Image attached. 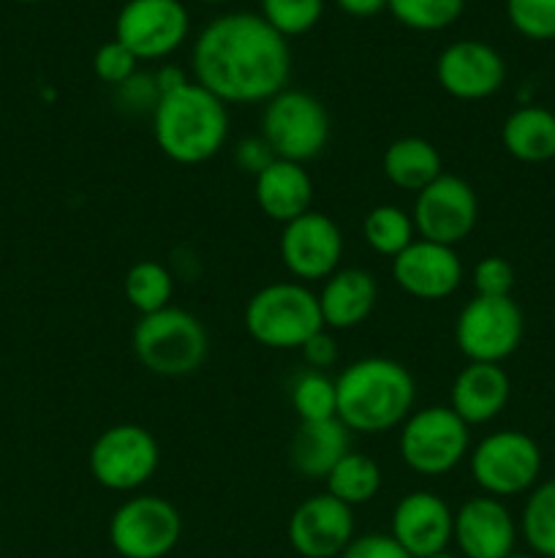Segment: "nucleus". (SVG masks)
Returning a JSON list of instances; mask_svg holds the SVG:
<instances>
[{"label":"nucleus","mask_w":555,"mask_h":558,"mask_svg":"<svg viewBox=\"0 0 555 558\" xmlns=\"http://www.w3.org/2000/svg\"><path fill=\"white\" fill-rule=\"evenodd\" d=\"M337 420L348 434H386L400 428L414 412L417 385L408 368L390 357H362L341 371Z\"/></svg>","instance_id":"nucleus-2"},{"label":"nucleus","mask_w":555,"mask_h":558,"mask_svg":"<svg viewBox=\"0 0 555 558\" xmlns=\"http://www.w3.org/2000/svg\"><path fill=\"white\" fill-rule=\"evenodd\" d=\"M501 142L506 153L522 163L555 161V112L528 104L504 120Z\"/></svg>","instance_id":"nucleus-25"},{"label":"nucleus","mask_w":555,"mask_h":558,"mask_svg":"<svg viewBox=\"0 0 555 558\" xmlns=\"http://www.w3.org/2000/svg\"><path fill=\"white\" fill-rule=\"evenodd\" d=\"M428 558H462V556H460V554H449V550H441V554L428 556Z\"/></svg>","instance_id":"nucleus-42"},{"label":"nucleus","mask_w":555,"mask_h":558,"mask_svg":"<svg viewBox=\"0 0 555 558\" xmlns=\"http://www.w3.org/2000/svg\"><path fill=\"white\" fill-rule=\"evenodd\" d=\"M180 537V510L156 494L131 496L109 518V543L120 558H166Z\"/></svg>","instance_id":"nucleus-10"},{"label":"nucleus","mask_w":555,"mask_h":558,"mask_svg":"<svg viewBox=\"0 0 555 558\" xmlns=\"http://www.w3.org/2000/svg\"><path fill=\"white\" fill-rule=\"evenodd\" d=\"M511 396V381L501 365L468 363L455 376L449 390V409L471 428L498 417Z\"/></svg>","instance_id":"nucleus-20"},{"label":"nucleus","mask_w":555,"mask_h":558,"mask_svg":"<svg viewBox=\"0 0 555 558\" xmlns=\"http://www.w3.org/2000/svg\"><path fill=\"white\" fill-rule=\"evenodd\" d=\"M275 161V153L267 145L264 136H243V140L234 145V163L243 169L250 178H259L270 163Z\"/></svg>","instance_id":"nucleus-37"},{"label":"nucleus","mask_w":555,"mask_h":558,"mask_svg":"<svg viewBox=\"0 0 555 558\" xmlns=\"http://www.w3.org/2000/svg\"><path fill=\"white\" fill-rule=\"evenodd\" d=\"M506 16L511 27L531 41L555 38V0H506Z\"/></svg>","instance_id":"nucleus-33"},{"label":"nucleus","mask_w":555,"mask_h":558,"mask_svg":"<svg viewBox=\"0 0 555 558\" xmlns=\"http://www.w3.org/2000/svg\"><path fill=\"white\" fill-rule=\"evenodd\" d=\"M362 238L370 245V251L386 256V259H395L400 251H406L417 240V229H414V218L403 207L379 205L365 216Z\"/></svg>","instance_id":"nucleus-28"},{"label":"nucleus","mask_w":555,"mask_h":558,"mask_svg":"<svg viewBox=\"0 0 555 558\" xmlns=\"http://www.w3.org/2000/svg\"><path fill=\"white\" fill-rule=\"evenodd\" d=\"M131 343L141 368L163 379L196 374L210 354V338L199 316L174 305L139 316Z\"/></svg>","instance_id":"nucleus-4"},{"label":"nucleus","mask_w":555,"mask_h":558,"mask_svg":"<svg viewBox=\"0 0 555 558\" xmlns=\"http://www.w3.org/2000/svg\"><path fill=\"white\" fill-rule=\"evenodd\" d=\"M526 330L520 305L511 298L473 294L455 322V343L468 363H495L517 352Z\"/></svg>","instance_id":"nucleus-11"},{"label":"nucleus","mask_w":555,"mask_h":558,"mask_svg":"<svg viewBox=\"0 0 555 558\" xmlns=\"http://www.w3.org/2000/svg\"><path fill=\"white\" fill-rule=\"evenodd\" d=\"M337 558H411L400 545L392 539V534H362L354 537L351 545Z\"/></svg>","instance_id":"nucleus-38"},{"label":"nucleus","mask_w":555,"mask_h":558,"mask_svg":"<svg viewBox=\"0 0 555 558\" xmlns=\"http://www.w3.org/2000/svg\"><path fill=\"white\" fill-rule=\"evenodd\" d=\"M303 360L308 363L310 371H321V374H326V368H332V365L337 363V341L335 336H332V330H319L316 336H310L308 341L303 343Z\"/></svg>","instance_id":"nucleus-39"},{"label":"nucleus","mask_w":555,"mask_h":558,"mask_svg":"<svg viewBox=\"0 0 555 558\" xmlns=\"http://www.w3.org/2000/svg\"><path fill=\"white\" fill-rule=\"evenodd\" d=\"M123 294L131 308L139 311V316L156 314L172 305L174 276L166 265L156 259H141L128 267L123 278Z\"/></svg>","instance_id":"nucleus-27"},{"label":"nucleus","mask_w":555,"mask_h":558,"mask_svg":"<svg viewBox=\"0 0 555 558\" xmlns=\"http://www.w3.org/2000/svg\"><path fill=\"white\" fill-rule=\"evenodd\" d=\"M161 463L156 436L136 423H120L96 436L87 456L92 480L114 494H131L150 483Z\"/></svg>","instance_id":"nucleus-9"},{"label":"nucleus","mask_w":555,"mask_h":558,"mask_svg":"<svg viewBox=\"0 0 555 558\" xmlns=\"http://www.w3.org/2000/svg\"><path fill=\"white\" fill-rule=\"evenodd\" d=\"M254 196L259 210L275 223H292L294 218L310 213L313 180L305 172V163L275 158L259 178H254Z\"/></svg>","instance_id":"nucleus-22"},{"label":"nucleus","mask_w":555,"mask_h":558,"mask_svg":"<svg viewBox=\"0 0 555 558\" xmlns=\"http://www.w3.org/2000/svg\"><path fill=\"white\" fill-rule=\"evenodd\" d=\"M471 452L468 425L449 407H424L408 414L397 436V456L422 477H444Z\"/></svg>","instance_id":"nucleus-6"},{"label":"nucleus","mask_w":555,"mask_h":558,"mask_svg":"<svg viewBox=\"0 0 555 558\" xmlns=\"http://www.w3.org/2000/svg\"><path fill=\"white\" fill-rule=\"evenodd\" d=\"M348 450V428L337 417L299 423L288 445V463L299 477L321 483Z\"/></svg>","instance_id":"nucleus-23"},{"label":"nucleus","mask_w":555,"mask_h":558,"mask_svg":"<svg viewBox=\"0 0 555 558\" xmlns=\"http://www.w3.org/2000/svg\"><path fill=\"white\" fill-rule=\"evenodd\" d=\"M381 169L395 189L419 194L444 174V161L439 147L424 136H400L384 150Z\"/></svg>","instance_id":"nucleus-24"},{"label":"nucleus","mask_w":555,"mask_h":558,"mask_svg":"<svg viewBox=\"0 0 555 558\" xmlns=\"http://www.w3.org/2000/svg\"><path fill=\"white\" fill-rule=\"evenodd\" d=\"M473 289H477L479 298H511L515 267L504 256H484L473 267Z\"/></svg>","instance_id":"nucleus-35"},{"label":"nucleus","mask_w":555,"mask_h":558,"mask_svg":"<svg viewBox=\"0 0 555 558\" xmlns=\"http://www.w3.org/2000/svg\"><path fill=\"white\" fill-rule=\"evenodd\" d=\"M199 3H223V0H199Z\"/></svg>","instance_id":"nucleus-45"},{"label":"nucleus","mask_w":555,"mask_h":558,"mask_svg":"<svg viewBox=\"0 0 555 558\" xmlns=\"http://www.w3.org/2000/svg\"><path fill=\"white\" fill-rule=\"evenodd\" d=\"M136 65H139V60L134 58V52H128V49L120 41H114V38L112 41L101 44V47L96 49V54H92V71H96V76L103 85L120 87L123 82H128L131 76L136 74Z\"/></svg>","instance_id":"nucleus-34"},{"label":"nucleus","mask_w":555,"mask_h":558,"mask_svg":"<svg viewBox=\"0 0 555 558\" xmlns=\"http://www.w3.org/2000/svg\"><path fill=\"white\" fill-rule=\"evenodd\" d=\"M114 90H118V104H123V107L134 114L152 112L158 104V98H161L152 74H139V71H136L128 82H123L120 87H114Z\"/></svg>","instance_id":"nucleus-36"},{"label":"nucleus","mask_w":555,"mask_h":558,"mask_svg":"<svg viewBox=\"0 0 555 558\" xmlns=\"http://www.w3.org/2000/svg\"><path fill=\"white\" fill-rule=\"evenodd\" d=\"M435 80L441 90L457 101H484L504 87L506 63L490 44L460 38L441 49L435 60Z\"/></svg>","instance_id":"nucleus-16"},{"label":"nucleus","mask_w":555,"mask_h":558,"mask_svg":"<svg viewBox=\"0 0 555 558\" xmlns=\"http://www.w3.org/2000/svg\"><path fill=\"white\" fill-rule=\"evenodd\" d=\"M520 532L531 554L555 558V477L544 480L531 490L522 507Z\"/></svg>","instance_id":"nucleus-29"},{"label":"nucleus","mask_w":555,"mask_h":558,"mask_svg":"<svg viewBox=\"0 0 555 558\" xmlns=\"http://www.w3.org/2000/svg\"><path fill=\"white\" fill-rule=\"evenodd\" d=\"M452 543L462 558H506L515 554L517 523L504 501L482 494L457 507Z\"/></svg>","instance_id":"nucleus-19"},{"label":"nucleus","mask_w":555,"mask_h":558,"mask_svg":"<svg viewBox=\"0 0 555 558\" xmlns=\"http://www.w3.org/2000/svg\"><path fill=\"white\" fill-rule=\"evenodd\" d=\"M261 136L275 158L308 163L319 158L330 142V114L313 93L286 87L264 104Z\"/></svg>","instance_id":"nucleus-7"},{"label":"nucleus","mask_w":555,"mask_h":558,"mask_svg":"<svg viewBox=\"0 0 555 558\" xmlns=\"http://www.w3.org/2000/svg\"><path fill=\"white\" fill-rule=\"evenodd\" d=\"M283 267L299 283L326 281L335 270H341L343 234L341 227L324 213H305L286 223L278 240Z\"/></svg>","instance_id":"nucleus-14"},{"label":"nucleus","mask_w":555,"mask_h":558,"mask_svg":"<svg viewBox=\"0 0 555 558\" xmlns=\"http://www.w3.org/2000/svg\"><path fill=\"white\" fill-rule=\"evenodd\" d=\"M335 3L343 14L359 16V20H368L386 9V0H335Z\"/></svg>","instance_id":"nucleus-41"},{"label":"nucleus","mask_w":555,"mask_h":558,"mask_svg":"<svg viewBox=\"0 0 555 558\" xmlns=\"http://www.w3.org/2000/svg\"><path fill=\"white\" fill-rule=\"evenodd\" d=\"M245 330L259 347L292 352L324 330L319 294L299 281H275L261 287L245 303Z\"/></svg>","instance_id":"nucleus-5"},{"label":"nucleus","mask_w":555,"mask_h":558,"mask_svg":"<svg viewBox=\"0 0 555 558\" xmlns=\"http://www.w3.org/2000/svg\"><path fill=\"white\" fill-rule=\"evenodd\" d=\"M194 82L223 104H267L292 76L288 38L261 14L232 11L207 22L190 52Z\"/></svg>","instance_id":"nucleus-1"},{"label":"nucleus","mask_w":555,"mask_h":558,"mask_svg":"<svg viewBox=\"0 0 555 558\" xmlns=\"http://www.w3.org/2000/svg\"><path fill=\"white\" fill-rule=\"evenodd\" d=\"M386 9L411 31H444L460 20L466 0H386Z\"/></svg>","instance_id":"nucleus-31"},{"label":"nucleus","mask_w":555,"mask_h":558,"mask_svg":"<svg viewBox=\"0 0 555 558\" xmlns=\"http://www.w3.org/2000/svg\"><path fill=\"white\" fill-rule=\"evenodd\" d=\"M506 558H539L536 554H511V556H506Z\"/></svg>","instance_id":"nucleus-43"},{"label":"nucleus","mask_w":555,"mask_h":558,"mask_svg":"<svg viewBox=\"0 0 555 558\" xmlns=\"http://www.w3.org/2000/svg\"><path fill=\"white\" fill-rule=\"evenodd\" d=\"M392 278L408 298L435 303L452 298L460 289L462 262L452 245L417 238L392 259Z\"/></svg>","instance_id":"nucleus-17"},{"label":"nucleus","mask_w":555,"mask_h":558,"mask_svg":"<svg viewBox=\"0 0 555 558\" xmlns=\"http://www.w3.org/2000/svg\"><path fill=\"white\" fill-rule=\"evenodd\" d=\"M411 218L417 238L455 248L457 243L471 238V232L477 229V191L468 180L444 172L428 189L419 191Z\"/></svg>","instance_id":"nucleus-13"},{"label":"nucleus","mask_w":555,"mask_h":558,"mask_svg":"<svg viewBox=\"0 0 555 558\" xmlns=\"http://www.w3.org/2000/svg\"><path fill=\"white\" fill-rule=\"evenodd\" d=\"M379 303V283L362 267H341L319 292L321 319L326 330H354L373 314Z\"/></svg>","instance_id":"nucleus-21"},{"label":"nucleus","mask_w":555,"mask_h":558,"mask_svg":"<svg viewBox=\"0 0 555 558\" xmlns=\"http://www.w3.org/2000/svg\"><path fill=\"white\" fill-rule=\"evenodd\" d=\"M468 466L484 496L509 499L536 488L542 450L522 430H495L468 452Z\"/></svg>","instance_id":"nucleus-8"},{"label":"nucleus","mask_w":555,"mask_h":558,"mask_svg":"<svg viewBox=\"0 0 555 558\" xmlns=\"http://www.w3.org/2000/svg\"><path fill=\"white\" fill-rule=\"evenodd\" d=\"M324 14V0H261V16L283 38L313 31Z\"/></svg>","instance_id":"nucleus-32"},{"label":"nucleus","mask_w":555,"mask_h":558,"mask_svg":"<svg viewBox=\"0 0 555 558\" xmlns=\"http://www.w3.org/2000/svg\"><path fill=\"white\" fill-rule=\"evenodd\" d=\"M190 31L183 0H128L114 20V41L136 60H163L177 52Z\"/></svg>","instance_id":"nucleus-12"},{"label":"nucleus","mask_w":555,"mask_h":558,"mask_svg":"<svg viewBox=\"0 0 555 558\" xmlns=\"http://www.w3.org/2000/svg\"><path fill=\"white\" fill-rule=\"evenodd\" d=\"M152 136L169 161L199 167L229 142V107L199 82L158 98L152 109Z\"/></svg>","instance_id":"nucleus-3"},{"label":"nucleus","mask_w":555,"mask_h":558,"mask_svg":"<svg viewBox=\"0 0 555 558\" xmlns=\"http://www.w3.org/2000/svg\"><path fill=\"white\" fill-rule=\"evenodd\" d=\"M152 80H156V87H158V93H161V96H166V93L177 90V87L188 85V82H190L188 74H185L180 65H172V63L161 65V69L152 74Z\"/></svg>","instance_id":"nucleus-40"},{"label":"nucleus","mask_w":555,"mask_h":558,"mask_svg":"<svg viewBox=\"0 0 555 558\" xmlns=\"http://www.w3.org/2000/svg\"><path fill=\"white\" fill-rule=\"evenodd\" d=\"M286 537L299 558H337L357 537L354 510L326 490L308 496L288 515Z\"/></svg>","instance_id":"nucleus-15"},{"label":"nucleus","mask_w":555,"mask_h":558,"mask_svg":"<svg viewBox=\"0 0 555 558\" xmlns=\"http://www.w3.org/2000/svg\"><path fill=\"white\" fill-rule=\"evenodd\" d=\"M326 494L335 496L337 501L354 507L368 505L379 496L381 490V469L379 463L362 452L348 450L346 456L337 461V466L326 474Z\"/></svg>","instance_id":"nucleus-26"},{"label":"nucleus","mask_w":555,"mask_h":558,"mask_svg":"<svg viewBox=\"0 0 555 558\" xmlns=\"http://www.w3.org/2000/svg\"><path fill=\"white\" fill-rule=\"evenodd\" d=\"M16 3H41V0H16Z\"/></svg>","instance_id":"nucleus-44"},{"label":"nucleus","mask_w":555,"mask_h":558,"mask_svg":"<svg viewBox=\"0 0 555 558\" xmlns=\"http://www.w3.org/2000/svg\"><path fill=\"white\" fill-rule=\"evenodd\" d=\"M292 409L299 423H319L337 417V387L321 371H303L292 381Z\"/></svg>","instance_id":"nucleus-30"},{"label":"nucleus","mask_w":555,"mask_h":558,"mask_svg":"<svg viewBox=\"0 0 555 558\" xmlns=\"http://www.w3.org/2000/svg\"><path fill=\"white\" fill-rule=\"evenodd\" d=\"M455 512L433 490H411L392 510V539L411 558L449 550Z\"/></svg>","instance_id":"nucleus-18"}]
</instances>
